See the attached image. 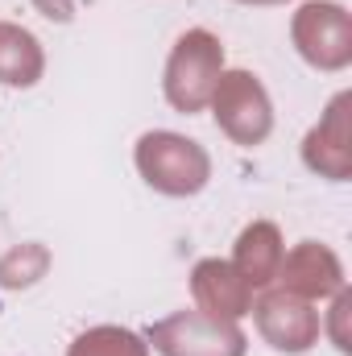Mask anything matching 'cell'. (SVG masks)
I'll return each instance as SVG.
<instances>
[{
	"label": "cell",
	"mask_w": 352,
	"mask_h": 356,
	"mask_svg": "<svg viewBox=\"0 0 352 356\" xmlns=\"http://www.w3.org/2000/svg\"><path fill=\"white\" fill-rule=\"evenodd\" d=\"M257 319H262V332L273 340V348L282 353H303L315 340V315L290 294H269L257 307Z\"/></svg>",
	"instance_id": "5"
},
{
	"label": "cell",
	"mask_w": 352,
	"mask_h": 356,
	"mask_svg": "<svg viewBox=\"0 0 352 356\" xmlns=\"http://www.w3.org/2000/svg\"><path fill=\"white\" fill-rule=\"evenodd\" d=\"M42 71V54H38V42L25 33V29H13V25H0V83H13V88H29Z\"/></svg>",
	"instance_id": "6"
},
{
	"label": "cell",
	"mask_w": 352,
	"mask_h": 356,
	"mask_svg": "<svg viewBox=\"0 0 352 356\" xmlns=\"http://www.w3.org/2000/svg\"><path fill=\"white\" fill-rule=\"evenodd\" d=\"M216 116H220V124H224L237 141H245V145L262 141L265 133H269V99H265V91L257 88V79L245 75V71L224 75V83L216 88Z\"/></svg>",
	"instance_id": "3"
},
{
	"label": "cell",
	"mask_w": 352,
	"mask_h": 356,
	"mask_svg": "<svg viewBox=\"0 0 352 356\" xmlns=\"http://www.w3.org/2000/svg\"><path fill=\"white\" fill-rule=\"evenodd\" d=\"M303 54L319 67H344L352 54V33H349V17L340 4H307L298 13L294 25Z\"/></svg>",
	"instance_id": "4"
},
{
	"label": "cell",
	"mask_w": 352,
	"mask_h": 356,
	"mask_svg": "<svg viewBox=\"0 0 352 356\" xmlns=\"http://www.w3.org/2000/svg\"><path fill=\"white\" fill-rule=\"evenodd\" d=\"M137 166L150 186L166 195H195L207 182V158L195 141L175 133H150L137 145Z\"/></svg>",
	"instance_id": "1"
},
{
	"label": "cell",
	"mask_w": 352,
	"mask_h": 356,
	"mask_svg": "<svg viewBox=\"0 0 352 356\" xmlns=\"http://www.w3.org/2000/svg\"><path fill=\"white\" fill-rule=\"evenodd\" d=\"M71 356H145L141 353V344L129 336V332H112V327H99V332H91L83 336Z\"/></svg>",
	"instance_id": "7"
},
{
	"label": "cell",
	"mask_w": 352,
	"mask_h": 356,
	"mask_svg": "<svg viewBox=\"0 0 352 356\" xmlns=\"http://www.w3.org/2000/svg\"><path fill=\"white\" fill-rule=\"evenodd\" d=\"M220 79V46L211 33L195 29L178 42L175 58H170V71H166V95L170 104L182 112H199Z\"/></svg>",
	"instance_id": "2"
}]
</instances>
